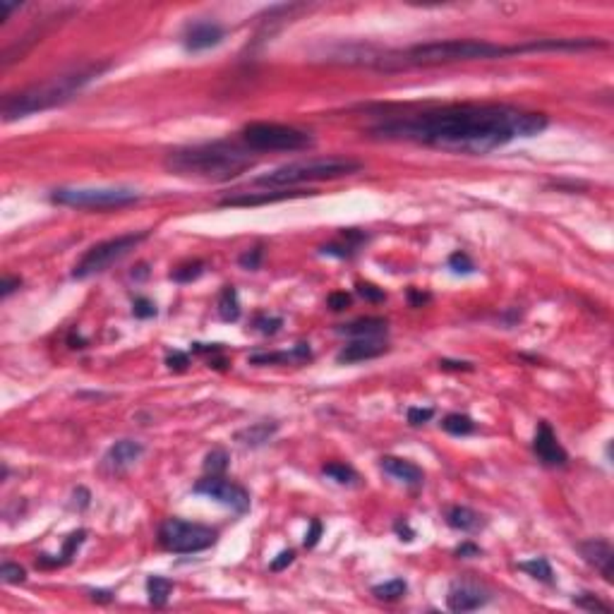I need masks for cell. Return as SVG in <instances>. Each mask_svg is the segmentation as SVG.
<instances>
[{
    "instance_id": "cell-1",
    "label": "cell",
    "mask_w": 614,
    "mask_h": 614,
    "mask_svg": "<svg viewBox=\"0 0 614 614\" xmlns=\"http://www.w3.org/2000/svg\"><path fill=\"white\" fill-rule=\"evenodd\" d=\"M545 127L547 118L543 113L511 106H447L384 123L372 132L384 139H408L456 154H487L516 137H535Z\"/></svg>"
},
{
    "instance_id": "cell-2",
    "label": "cell",
    "mask_w": 614,
    "mask_h": 614,
    "mask_svg": "<svg viewBox=\"0 0 614 614\" xmlns=\"http://www.w3.org/2000/svg\"><path fill=\"white\" fill-rule=\"evenodd\" d=\"M257 159L250 151L230 142H211L173 149L166 154L163 166L168 173L197 180H230L250 171Z\"/></svg>"
},
{
    "instance_id": "cell-3",
    "label": "cell",
    "mask_w": 614,
    "mask_h": 614,
    "mask_svg": "<svg viewBox=\"0 0 614 614\" xmlns=\"http://www.w3.org/2000/svg\"><path fill=\"white\" fill-rule=\"evenodd\" d=\"M106 70H109V63L87 65L82 70H72L65 72V75L53 77L48 82L34 84V87L25 89L20 94H10L3 101V120L10 123L17 120V118H27L32 113H41V111L63 106L70 99H75L89 82H94Z\"/></svg>"
},
{
    "instance_id": "cell-4",
    "label": "cell",
    "mask_w": 614,
    "mask_h": 614,
    "mask_svg": "<svg viewBox=\"0 0 614 614\" xmlns=\"http://www.w3.org/2000/svg\"><path fill=\"white\" fill-rule=\"evenodd\" d=\"M521 53L518 46H499V43L477 41V39H447V41H430L413 46L393 58L382 60L384 67L393 60L396 67H430V65H449V63H468V60H492L506 58V55Z\"/></svg>"
},
{
    "instance_id": "cell-5",
    "label": "cell",
    "mask_w": 614,
    "mask_h": 614,
    "mask_svg": "<svg viewBox=\"0 0 614 614\" xmlns=\"http://www.w3.org/2000/svg\"><path fill=\"white\" fill-rule=\"evenodd\" d=\"M363 168V163L351 156H326V159H309L279 166L274 171L259 176L255 183L267 188H291L300 183H314V180H336L343 176H353Z\"/></svg>"
},
{
    "instance_id": "cell-6",
    "label": "cell",
    "mask_w": 614,
    "mask_h": 614,
    "mask_svg": "<svg viewBox=\"0 0 614 614\" xmlns=\"http://www.w3.org/2000/svg\"><path fill=\"white\" fill-rule=\"evenodd\" d=\"M50 202L75 209H120L139 202V193L132 188H60L53 190Z\"/></svg>"
},
{
    "instance_id": "cell-7",
    "label": "cell",
    "mask_w": 614,
    "mask_h": 614,
    "mask_svg": "<svg viewBox=\"0 0 614 614\" xmlns=\"http://www.w3.org/2000/svg\"><path fill=\"white\" fill-rule=\"evenodd\" d=\"M146 238H149V230H142V233L118 235V238L104 240V243L89 247L80 262L75 264V269H72V279H89V276L104 274L106 269L113 267L116 262H120L123 257H127Z\"/></svg>"
},
{
    "instance_id": "cell-8",
    "label": "cell",
    "mask_w": 614,
    "mask_h": 614,
    "mask_svg": "<svg viewBox=\"0 0 614 614\" xmlns=\"http://www.w3.org/2000/svg\"><path fill=\"white\" fill-rule=\"evenodd\" d=\"M243 142L252 151H300L314 144L307 132L279 123H250L243 127Z\"/></svg>"
},
{
    "instance_id": "cell-9",
    "label": "cell",
    "mask_w": 614,
    "mask_h": 614,
    "mask_svg": "<svg viewBox=\"0 0 614 614\" xmlns=\"http://www.w3.org/2000/svg\"><path fill=\"white\" fill-rule=\"evenodd\" d=\"M218 533L202 523H190L183 518H168L159 528V543L163 550L173 554H195V552L209 550L216 543Z\"/></svg>"
},
{
    "instance_id": "cell-10",
    "label": "cell",
    "mask_w": 614,
    "mask_h": 614,
    "mask_svg": "<svg viewBox=\"0 0 614 614\" xmlns=\"http://www.w3.org/2000/svg\"><path fill=\"white\" fill-rule=\"evenodd\" d=\"M195 492L204 494V497L218 501V504H223V506H228V509L235 511V514H245V511L250 509V494H247V489L226 480V477H221V475H209V477H204V480H200L195 485Z\"/></svg>"
},
{
    "instance_id": "cell-11",
    "label": "cell",
    "mask_w": 614,
    "mask_h": 614,
    "mask_svg": "<svg viewBox=\"0 0 614 614\" xmlns=\"http://www.w3.org/2000/svg\"><path fill=\"white\" fill-rule=\"evenodd\" d=\"M533 452L540 459V463L547 466V468H561V466L568 463V454L566 449L559 444V439L552 432L550 422H538V430H535V439H533Z\"/></svg>"
},
{
    "instance_id": "cell-12",
    "label": "cell",
    "mask_w": 614,
    "mask_h": 614,
    "mask_svg": "<svg viewBox=\"0 0 614 614\" xmlns=\"http://www.w3.org/2000/svg\"><path fill=\"white\" fill-rule=\"evenodd\" d=\"M489 602V593L475 581H456L449 588L447 607L452 612H473Z\"/></svg>"
},
{
    "instance_id": "cell-13",
    "label": "cell",
    "mask_w": 614,
    "mask_h": 614,
    "mask_svg": "<svg viewBox=\"0 0 614 614\" xmlns=\"http://www.w3.org/2000/svg\"><path fill=\"white\" fill-rule=\"evenodd\" d=\"M578 552H581L585 564L595 566V571H600V576L607 583L614 581V547L607 540L593 538L585 540V543H578Z\"/></svg>"
},
{
    "instance_id": "cell-14",
    "label": "cell",
    "mask_w": 614,
    "mask_h": 614,
    "mask_svg": "<svg viewBox=\"0 0 614 614\" xmlns=\"http://www.w3.org/2000/svg\"><path fill=\"white\" fill-rule=\"evenodd\" d=\"M223 39H226V29H223L221 25H216V22H209V20L188 25V29H185V34H183L185 48L193 50V53H200V50L218 46Z\"/></svg>"
},
{
    "instance_id": "cell-15",
    "label": "cell",
    "mask_w": 614,
    "mask_h": 614,
    "mask_svg": "<svg viewBox=\"0 0 614 614\" xmlns=\"http://www.w3.org/2000/svg\"><path fill=\"white\" fill-rule=\"evenodd\" d=\"M144 454V444L134 442V439H120L113 447L106 452L104 461H101V468L106 473H123L127 470L130 466H134L139 461V456Z\"/></svg>"
},
{
    "instance_id": "cell-16",
    "label": "cell",
    "mask_w": 614,
    "mask_h": 614,
    "mask_svg": "<svg viewBox=\"0 0 614 614\" xmlns=\"http://www.w3.org/2000/svg\"><path fill=\"white\" fill-rule=\"evenodd\" d=\"M386 351H389V346L379 339H356L353 343H348V346L341 348L336 360H339V363H346V365L363 363V360L384 356Z\"/></svg>"
},
{
    "instance_id": "cell-17",
    "label": "cell",
    "mask_w": 614,
    "mask_h": 614,
    "mask_svg": "<svg viewBox=\"0 0 614 614\" xmlns=\"http://www.w3.org/2000/svg\"><path fill=\"white\" fill-rule=\"evenodd\" d=\"M382 470L386 473V475H391L393 480L403 482V485H422V480H425V473H422L420 466H415L413 461H405V459H398V456H384V459L379 461Z\"/></svg>"
},
{
    "instance_id": "cell-18",
    "label": "cell",
    "mask_w": 614,
    "mask_h": 614,
    "mask_svg": "<svg viewBox=\"0 0 614 614\" xmlns=\"http://www.w3.org/2000/svg\"><path fill=\"white\" fill-rule=\"evenodd\" d=\"M386 326L389 322L382 317H360L351 324H341L336 334L353 336V339H377V336L386 334Z\"/></svg>"
},
{
    "instance_id": "cell-19",
    "label": "cell",
    "mask_w": 614,
    "mask_h": 614,
    "mask_svg": "<svg viewBox=\"0 0 614 614\" xmlns=\"http://www.w3.org/2000/svg\"><path fill=\"white\" fill-rule=\"evenodd\" d=\"M302 195H314V193H302V190H295V193H250V195H235V197H226L221 200V207H257V204H274V202L281 200H293V197H302Z\"/></svg>"
},
{
    "instance_id": "cell-20",
    "label": "cell",
    "mask_w": 614,
    "mask_h": 614,
    "mask_svg": "<svg viewBox=\"0 0 614 614\" xmlns=\"http://www.w3.org/2000/svg\"><path fill=\"white\" fill-rule=\"evenodd\" d=\"M312 358L307 343H298L293 351H281V353H255L250 356V365H279V363H307Z\"/></svg>"
},
{
    "instance_id": "cell-21",
    "label": "cell",
    "mask_w": 614,
    "mask_h": 614,
    "mask_svg": "<svg viewBox=\"0 0 614 614\" xmlns=\"http://www.w3.org/2000/svg\"><path fill=\"white\" fill-rule=\"evenodd\" d=\"M276 432H279V422H274V420L255 422V425L235 432V442L245 444V447H262V444H267Z\"/></svg>"
},
{
    "instance_id": "cell-22",
    "label": "cell",
    "mask_w": 614,
    "mask_h": 614,
    "mask_svg": "<svg viewBox=\"0 0 614 614\" xmlns=\"http://www.w3.org/2000/svg\"><path fill=\"white\" fill-rule=\"evenodd\" d=\"M84 538H87V531H75V533H70V535H67V538H65V543H63V552H60L58 557L41 554V557H39L36 564L41 566V568H50V566H63V564H67V561H70L72 557H75L77 547H80V545L84 543Z\"/></svg>"
},
{
    "instance_id": "cell-23",
    "label": "cell",
    "mask_w": 614,
    "mask_h": 614,
    "mask_svg": "<svg viewBox=\"0 0 614 614\" xmlns=\"http://www.w3.org/2000/svg\"><path fill=\"white\" fill-rule=\"evenodd\" d=\"M447 523L449 528L461 533H475L482 526V516L477 511L468 509V506H452L447 511Z\"/></svg>"
},
{
    "instance_id": "cell-24",
    "label": "cell",
    "mask_w": 614,
    "mask_h": 614,
    "mask_svg": "<svg viewBox=\"0 0 614 614\" xmlns=\"http://www.w3.org/2000/svg\"><path fill=\"white\" fill-rule=\"evenodd\" d=\"M218 317L223 322H238L240 319V300H238V291L233 286H223L221 293H218Z\"/></svg>"
},
{
    "instance_id": "cell-25",
    "label": "cell",
    "mask_w": 614,
    "mask_h": 614,
    "mask_svg": "<svg viewBox=\"0 0 614 614\" xmlns=\"http://www.w3.org/2000/svg\"><path fill=\"white\" fill-rule=\"evenodd\" d=\"M173 581L171 578H163V576H149L146 578V593H149V602L154 607H163L168 602L173 593Z\"/></svg>"
},
{
    "instance_id": "cell-26",
    "label": "cell",
    "mask_w": 614,
    "mask_h": 614,
    "mask_svg": "<svg viewBox=\"0 0 614 614\" xmlns=\"http://www.w3.org/2000/svg\"><path fill=\"white\" fill-rule=\"evenodd\" d=\"M405 593H408V583H405L403 578H391V581L379 583L372 588V595H375L377 600H386V602L401 600Z\"/></svg>"
},
{
    "instance_id": "cell-27",
    "label": "cell",
    "mask_w": 614,
    "mask_h": 614,
    "mask_svg": "<svg viewBox=\"0 0 614 614\" xmlns=\"http://www.w3.org/2000/svg\"><path fill=\"white\" fill-rule=\"evenodd\" d=\"M521 571H526L528 576H533L535 581H543V583H554V573H552V566L545 557H535L531 561H521L518 564Z\"/></svg>"
},
{
    "instance_id": "cell-28",
    "label": "cell",
    "mask_w": 614,
    "mask_h": 614,
    "mask_svg": "<svg viewBox=\"0 0 614 614\" xmlns=\"http://www.w3.org/2000/svg\"><path fill=\"white\" fill-rule=\"evenodd\" d=\"M442 427L454 437H466L470 435V432H475V422L463 413H449L447 418L442 420Z\"/></svg>"
},
{
    "instance_id": "cell-29",
    "label": "cell",
    "mask_w": 614,
    "mask_h": 614,
    "mask_svg": "<svg viewBox=\"0 0 614 614\" xmlns=\"http://www.w3.org/2000/svg\"><path fill=\"white\" fill-rule=\"evenodd\" d=\"M322 473L326 477H331V480L334 482H339V485H358V473L351 468V466H346V463H324V468H322Z\"/></svg>"
},
{
    "instance_id": "cell-30",
    "label": "cell",
    "mask_w": 614,
    "mask_h": 614,
    "mask_svg": "<svg viewBox=\"0 0 614 614\" xmlns=\"http://www.w3.org/2000/svg\"><path fill=\"white\" fill-rule=\"evenodd\" d=\"M204 267H207V264L202 262V259H195V262H185V264H180V267L173 269L171 279L178 281V284H190V281H197L202 274H204Z\"/></svg>"
},
{
    "instance_id": "cell-31",
    "label": "cell",
    "mask_w": 614,
    "mask_h": 614,
    "mask_svg": "<svg viewBox=\"0 0 614 614\" xmlns=\"http://www.w3.org/2000/svg\"><path fill=\"white\" fill-rule=\"evenodd\" d=\"M228 461L230 459H228L226 449H211L204 459V470L211 473V475H221V473H226V468H228Z\"/></svg>"
},
{
    "instance_id": "cell-32",
    "label": "cell",
    "mask_w": 614,
    "mask_h": 614,
    "mask_svg": "<svg viewBox=\"0 0 614 614\" xmlns=\"http://www.w3.org/2000/svg\"><path fill=\"white\" fill-rule=\"evenodd\" d=\"M573 605L581 607V610L585 612H602V614H610L612 607L607 605V602H602L600 598H595L593 593H581L573 598Z\"/></svg>"
},
{
    "instance_id": "cell-33",
    "label": "cell",
    "mask_w": 614,
    "mask_h": 614,
    "mask_svg": "<svg viewBox=\"0 0 614 614\" xmlns=\"http://www.w3.org/2000/svg\"><path fill=\"white\" fill-rule=\"evenodd\" d=\"M262 257H264V250L262 247H250V250H245L243 255L238 257V264L243 269H247V272H257L259 267H262Z\"/></svg>"
},
{
    "instance_id": "cell-34",
    "label": "cell",
    "mask_w": 614,
    "mask_h": 614,
    "mask_svg": "<svg viewBox=\"0 0 614 614\" xmlns=\"http://www.w3.org/2000/svg\"><path fill=\"white\" fill-rule=\"evenodd\" d=\"M0 578H3L5 583H25L27 581V571L20 564L3 561V566H0Z\"/></svg>"
},
{
    "instance_id": "cell-35",
    "label": "cell",
    "mask_w": 614,
    "mask_h": 614,
    "mask_svg": "<svg viewBox=\"0 0 614 614\" xmlns=\"http://www.w3.org/2000/svg\"><path fill=\"white\" fill-rule=\"evenodd\" d=\"M449 269H454L456 274H473L475 272V264H473V259L466 255V252L459 250L449 257Z\"/></svg>"
},
{
    "instance_id": "cell-36",
    "label": "cell",
    "mask_w": 614,
    "mask_h": 614,
    "mask_svg": "<svg viewBox=\"0 0 614 614\" xmlns=\"http://www.w3.org/2000/svg\"><path fill=\"white\" fill-rule=\"evenodd\" d=\"M132 314L137 319H151V317H156V305L149 300V298H134Z\"/></svg>"
},
{
    "instance_id": "cell-37",
    "label": "cell",
    "mask_w": 614,
    "mask_h": 614,
    "mask_svg": "<svg viewBox=\"0 0 614 614\" xmlns=\"http://www.w3.org/2000/svg\"><path fill=\"white\" fill-rule=\"evenodd\" d=\"M255 326H257L259 331H262V334L274 336L276 331H279L281 326H284V319H281V317H264V314H262V317L255 319Z\"/></svg>"
},
{
    "instance_id": "cell-38",
    "label": "cell",
    "mask_w": 614,
    "mask_h": 614,
    "mask_svg": "<svg viewBox=\"0 0 614 614\" xmlns=\"http://www.w3.org/2000/svg\"><path fill=\"white\" fill-rule=\"evenodd\" d=\"M432 415H435V410L432 408H408V422L413 427H418V425H425V422H430L432 420Z\"/></svg>"
},
{
    "instance_id": "cell-39",
    "label": "cell",
    "mask_w": 614,
    "mask_h": 614,
    "mask_svg": "<svg viewBox=\"0 0 614 614\" xmlns=\"http://www.w3.org/2000/svg\"><path fill=\"white\" fill-rule=\"evenodd\" d=\"M358 295H363L370 302H382L386 298V293L372 284H358Z\"/></svg>"
},
{
    "instance_id": "cell-40",
    "label": "cell",
    "mask_w": 614,
    "mask_h": 614,
    "mask_svg": "<svg viewBox=\"0 0 614 614\" xmlns=\"http://www.w3.org/2000/svg\"><path fill=\"white\" fill-rule=\"evenodd\" d=\"M326 302H329V307L334 309V312H341V309H346L348 305H351V295H348L346 291L331 293V295L326 298Z\"/></svg>"
},
{
    "instance_id": "cell-41",
    "label": "cell",
    "mask_w": 614,
    "mask_h": 614,
    "mask_svg": "<svg viewBox=\"0 0 614 614\" xmlns=\"http://www.w3.org/2000/svg\"><path fill=\"white\" fill-rule=\"evenodd\" d=\"M166 365L171 370H185L190 365V358H188V353H183V351H171L166 356Z\"/></svg>"
},
{
    "instance_id": "cell-42",
    "label": "cell",
    "mask_w": 614,
    "mask_h": 614,
    "mask_svg": "<svg viewBox=\"0 0 614 614\" xmlns=\"http://www.w3.org/2000/svg\"><path fill=\"white\" fill-rule=\"evenodd\" d=\"M353 250H356V247L353 245H336V243H331V245H324L322 247V255H334V257H341V259H346V257H353Z\"/></svg>"
},
{
    "instance_id": "cell-43",
    "label": "cell",
    "mask_w": 614,
    "mask_h": 614,
    "mask_svg": "<svg viewBox=\"0 0 614 614\" xmlns=\"http://www.w3.org/2000/svg\"><path fill=\"white\" fill-rule=\"evenodd\" d=\"M293 561H295V552L293 550H284L279 557L272 561V571H284L286 566H291Z\"/></svg>"
},
{
    "instance_id": "cell-44",
    "label": "cell",
    "mask_w": 614,
    "mask_h": 614,
    "mask_svg": "<svg viewBox=\"0 0 614 614\" xmlns=\"http://www.w3.org/2000/svg\"><path fill=\"white\" fill-rule=\"evenodd\" d=\"M319 538H322V523L314 518V521L309 523V531L305 535V547H314V545L319 543Z\"/></svg>"
},
{
    "instance_id": "cell-45",
    "label": "cell",
    "mask_w": 614,
    "mask_h": 614,
    "mask_svg": "<svg viewBox=\"0 0 614 614\" xmlns=\"http://www.w3.org/2000/svg\"><path fill=\"white\" fill-rule=\"evenodd\" d=\"M454 554H456V557H461V559H470V557H480V554H482V550L477 547V545H473V543H463V545H461V547H456Z\"/></svg>"
},
{
    "instance_id": "cell-46",
    "label": "cell",
    "mask_w": 614,
    "mask_h": 614,
    "mask_svg": "<svg viewBox=\"0 0 614 614\" xmlns=\"http://www.w3.org/2000/svg\"><path fill=\"white\" fill-rule=\"evenodd\" d=\"M22 286V279H17V276H5L3 279V288H0V295L3 298H10L13 293Z\"/></svg>"
},
{
    "instance_id": "cell-47",
    "label": "cell",
    "mask_w": 614,
    "mask_h": 614,
    "mask_svg": "<svg viewBox=\"0 0 614 614\" xmlns=\"http://www.w3.org/2000/svg\"><path fill=\"white\" fill-rule=\"evenodd\" d=\"M439 368L442 370H473V363H466V360H439Z\"/></svg>"
},
{
    "instance_id": "cell-48",
    "label": "cell",
    "mask_w": 614,
    "mask_h": 614,
    "mask_svg": "<svg viewBox=\"0 0 614 614\" xmlns=\"http://www.w3.org/2000/svg\"><path fill=\"white\" fill-rule=\"evenodd\" d=\"M393 531H396L398 535H401V540H405V543H410V540L415 538L413 528H410V526H408V523H405V521H396V526H393Z\"/></svg>"
},
{
    "instance_id": "cell-49",
    "label": "cell",
    "mask_w": 614,
    "mask_h": 614,
    "mask_svg": "<svg viewBox=\"0 0 614 614\" xmlns=\"http://www.w3.org/2000/svg\"><path fill=\"white\" fill-rule=\"evenodd\" d=\"M22 5L20 3H8V0H0V22H8L10 13H15V10H20Z\"/></svg>"
},
{
    "instance_id": "cell-50",
    "label": "cell",
    "mask_w": 614,
    "mask_h": 614,
    "mask_svg": "<svg viewBox=\"0 0 614 614\" xmlns=\"http://www.w3.org/2000/svg\"><path fill=\"white\" fill-rule=\"evenodd\" d=\"M408 298H410V302H413V305H422V302L430 300V295H427V293H418L415 288L408 291Z\"/></svg>"
},
{
    "instance_id": "cell-51",
    "label": "cell",
    "mask_w": 614,
    "mask_h": 614,
    "mask_svg": "<svg viewBox=\"0 0 614 614\" xmlns=\"http://www.w3.org/2000/svg\"><path fill=\"white\" fill-rule=\"evenodd\" d=\"M92 598L99 602H111L113 600V593H109V590H92Z\"/></svg>"
},
{
    "instance_id": "cell-52",
    "label": "cell",
    "mask_w": 614,
    "mask_h": 614,
    "mask_svg": "<svg viewBox=\"0 0 614 614\" xmlns=\"http://www.w3.org/2000/svg\"><path fill=\"white\" fill-rule=\"evenodd\" d=\"M67 343H70V348H84V346H87V341H84L80 334H75V331H72V334H70V339H67Z\"/></svg>"
},
{
    "instance_id": "cell-53",
    "label": "cell",
    "mask_w": 614,
    "mask_h": 614,
    "mask_svg": "<svg viewBox=\"0 0 614 614\" xmlns=\"http://www.w3.org/2000/svg\"><path fill=\"white\" fill-rule=\"evenodd\" d=\"M146 274H149L146 272V264H139L137 272H132V279H146Z\"/></svg>"
}]
</instances>
